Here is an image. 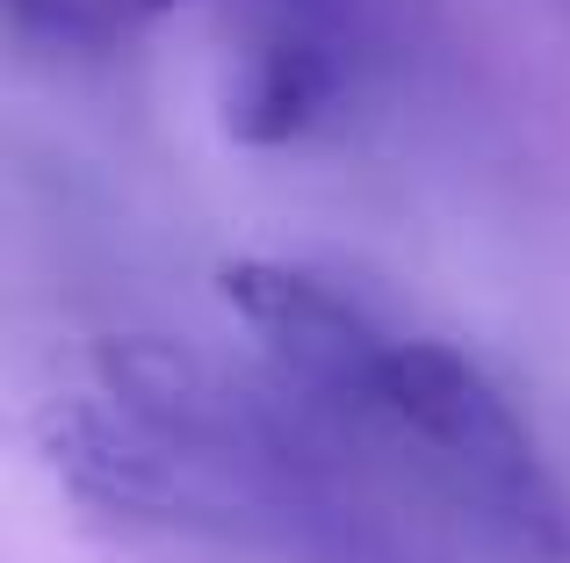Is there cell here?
I'll return each instance as SVG.
<instances>
[{
	"mask_svg": "<svg viewBox=\"0 0 570 563\" xmlns=\"http://www.w3.org/2000/svg\"><path fill=\"white\" fill-rule=\"evenodd\" d=\"M43 455L116 527L275 563H412L404 506L282 391L181 339H109L43 405Z\"/></svg>",
	"mask_w": 570,
	"mask_h": 563,
	"instance_id": "cell-1",
	"label": "cell"
},
{
	"mask_svg": "<svg viewBox=\"0 0 570 563\" xmlns=\"http://www.w3.org/2000/svg\"><path fill=\"white\" fill-rule=\"evenodd\" d=\"M224 304L261 368L397 498L499 556L563 550V492L528 412L470 347L390 318L304 260L224 268Z\"/></svg>",
	"mask_w": 570,
	"mask_h": 563,
	"instance_id": "cell-2",
	"label": "cell"
},
{
	"mask_svg": "<svg viewBox=\"0 0 570 563\" xmlns=\"http://www.w3.org/2000/svg\"><path fill=\"white\" fill-rule=\"evenodd\" d=\"M433 0H238L224 29V130L311 145L340 130L412 51Z\"/></svg>",
	"mask_w": 570,
	"mask_h": 563,
	"instance_id": "cell-3",
	"label": "cell"
}]
</instances>
